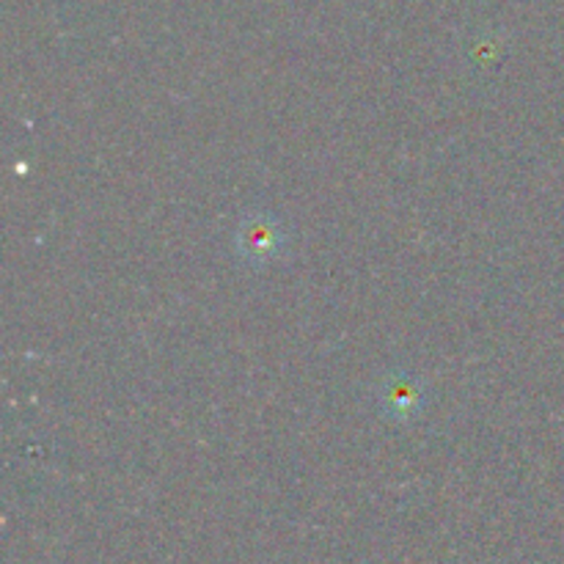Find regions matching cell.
<instances>
[{
  "label": "cell",
  "mask_w": 564,
  "mask_h": 564,
  "mask_svg": "<svg viewBox=\"0 0 564 564\" xmlns=\"http://www.w3.org/2000/svg\"><path fill=\"white\" fill-rule=\"evenodd\" d=\"M281 242V226L275 224L268 215H257V218H248L246 224L240 226V235H237V246H240V253L251 262H270V259L279 253Z\"/></svg>",
  "instance_id": "obj_1"
},
{
  "label": "cell",
  "mask_w": 564,
  "mask_h": 564,
  "mask_svg": "<svg viewBox=\"0 0 564 564\" xmlns=\"http://www.w3.org/2000/svg\"><path fill=\"white\" fill-rule=\"evenodd\" d=\"M391 400V411H408L411 405H416V389L408 383H394L391 386V391L386 394Z\"/></svg>",
  "instance_id": "obj_2"
}]
</instances>
